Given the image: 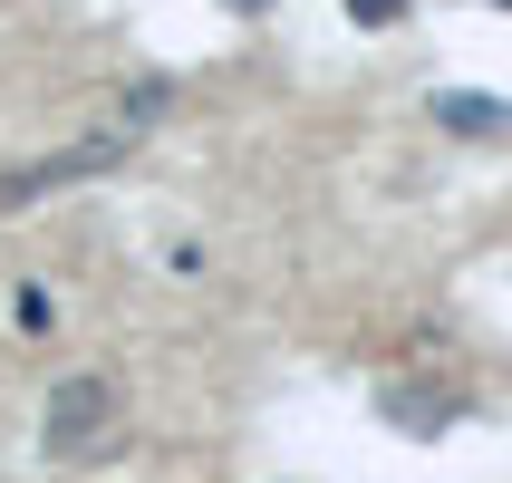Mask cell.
I'll use <instances>...</instances> for the list:
<instances>
[{"label":"cell","instance_id":"obj_4","mask_svg":"<svg viewBox=\"0 0 512 483\" xmlns=\"http://www.w3.org/2000/svg\"><path fill=\"white\" fill-rule=\"evenodd\" d=\"M232 10H261V0H232Z\"/></svg>","mask_w":512,"mask_h":483},{"label":"cell","instance_id":"obj_3","mask_svg":"<svg viewBox=\"0 0 512 483\" xmlns=\"http://www.w3.org/2000/svg\"><path fill=\"white\" fill-rule=\"evenodd\" d=\"M339 10H348V20H358V29H387V20H406L416 0H339Z\"/></svg>","mask_w":512,"mask_h":483},{"label":"cell","instance_id":"obj_1","mask_svg":"<svg viewBox=\"0 0 512 483\" xmlns=\"http://www.w3.org/2000/svg\"><path fill=\"white\" fill-rule=\"evenodd\" d=\"M107 416H116V397L97 387V377H68L49 397V455H87L97 435H107Z\"/></svg>","mask_w":512,"mask_h":483},{"label":"cell","instance_id":"obj_2","mask_svg":"<svg viewBox=\"0 0 512 483\" xmlns=\"http://www.w3.org/2000/svg\"><path fill=\"white\" fill-rule=\"evenodd\" d=\"M435 126H455V136H503L512 107L503 97H474V87H435Z\"/></svg>","mask_w":512,"mask_h":483}]
</instances>
